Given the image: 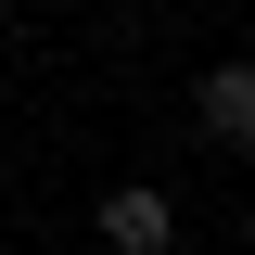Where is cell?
<instances>
[{
	"label": "cell",
	"instance_id": "6da1fadb",
	"mask_svg": "<svg viewBox=\"0 0 255 255\" xmlns=\"http://www.w3.org/2000/svg\"><path fill=\"white\" fill-rule=\"evenodd\" d=\"M191 128H204L230 166H255V64H204V77H191Z\"/></svg>",
	"mask_w": 255,
	"mask_h": 255
},
{
	"label": "cell",
	"instance_id": "7a4b0ae2",
	"mask_svg": "<svg viewBox=\"0 0 255 255\" xmlns=\"http://www.w3.org/2000/svg\"><path fill=\"white\" fill-rule=\"evenodd\" d=\"M102 243L115 255H166L179 243V204H166V191H102Z\"/></svg>",
	"mask_w": 255,
	"mask_h": 255
},
{
	"label": "cell",
	"instance_id": "3957f363",
	"mask_svg": "<svg viewBox=\"0 0 255 255\" xmlns=\"http://www.w3.org/2000/svg\"><path fill=\"white\" fill-rule=\"evenodd\" d=\"M0 13H13V0H0Z\"/></svg>",
	"mask_w": 255,
	"mask_h": 255
}]
</instances>
